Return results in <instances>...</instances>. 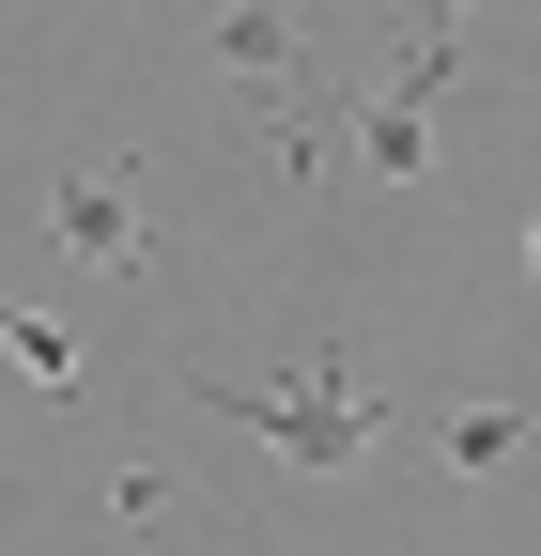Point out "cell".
I'll return each mask as SVG.
<instances>
[{
    "mask_svg": "<svg viewBox=\"0 0 541 556\" xmlns=\"http://www.w3.org/2000/svg\"><path fill=\"white\" fill-rule=\"evenodd\" d=\"M186 402H201V417H232V433H263V448L310 464V479H341V464H372V448H387V387H372L356 356H294L279 387L186 371Z\"/></svg>",
    "mask_w": 541,
    "mask_h": 556,
    "instance_id": "1",
    "label": "cell"
},
{
    "mask_svg": "<svg viewBox=\"0 0 541 556\" xmlns=\"http://www.w3.org/2000/svg\"><path fill=\"white\" fill-rule=\"evenodd\" d=\"M511 448H526V417H511V402H464V417H449V464H464V479H495Z\"/></svg>",
    "mask_w": 541,
    "mask_h": 556,
    "instance_id": "5",
    "label": "cell"
},
{
    "mask_svg": "<svg viewBox=\"0 0 541 556\" xmlns=\"http://www.w3.org/2000/svg\"><path fill=\"white\" fill-rule=\"evenodd\" d=\"M526 278H541V232H526Z\"/></svg>",
    "mask_w": 541,
    "mask_h": 556,
    "instance_id": "7",
    "label": "cell"
},
{
    "mask_svg": "<svg viewBox=\"0 0 541 556\" xmlns=\"http://www.w3.org/2000/svg\"><path fill=\"white\" fill-rule=\"evenodd\" d=\"M356 170H372V186H418V170H433V109L372 78V93H356Z\"/></svg>",
    "mask_w": 541,
    "mask_h": 556,
    "instance_id": "3",
    "label": "cell"
},
{
    "mask_svg": "<svg viewBox=\"0 0 541 556\" xmlns=\"http://www.w3.org/2000/svg\"><path fill=\"white\" fill-rule=\"evenodd\" d=\"M464 16L480 0H402V47H464Z\"/></svg>",
    "mask_w": 541,
    "mask_h": 556,
    "instance_id": "6",
    "label": "cell"
},
{
    "mask_svg": "<svg viewBox=\"0 0 541 556\" xmlns=\"http://www.w3.org/2000/svg\"><path fill=\"white\" fill-rule=\"evenodd\" d=\"M0 356H16V371H32L47 402H78V387H93V371H78V340H62L47 309H0Z\"/></svg>",
    "mask_w": 541,
    "mask_h": 556,
    "instance_id": "4",
    "label": "cell"
},
{
    "mask_svg": "<svg viewBox=\"0 0 541 556\" xmlns=\"http://www.w3.org/2000/svg\"><path fill=\"white\" fill-rule=\"evenodd\" d=\"M32 201H47V248L78 263V278H140V263H155V186H140V155H78V170H47Z\"/></svg>",
    "mask_w": 541,
    "mask_h": 556,
    "instance_id": "2",
    "label": "cell"
}]
</instances>
